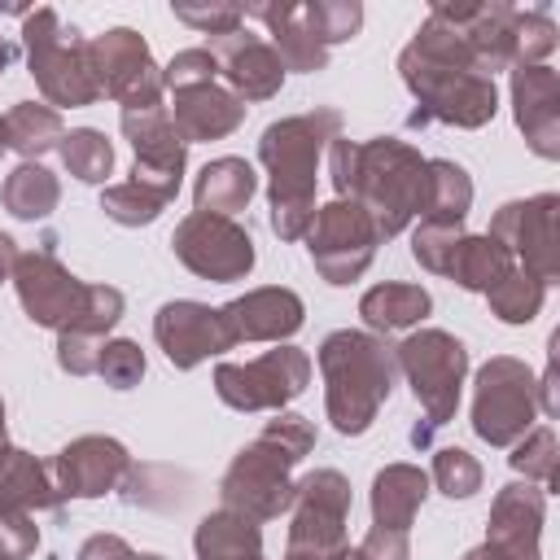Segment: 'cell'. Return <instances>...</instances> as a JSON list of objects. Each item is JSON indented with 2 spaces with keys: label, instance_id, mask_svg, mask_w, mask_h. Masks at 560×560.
<instances>
[{
  "label": "cell",
  "instance_id": "d590c367",
  "mask_svg": "<svg viewBox=\"0 0 560 560\" xmlns=\"http://www.w3.org/2000/svg\"><path fill=\"white\" fill-rule=\"evenodd\" d=\"M61 162L83 184H105L114 171V144L96 127H74L61 136Z\"/></svg>",
  "mask_w": 560,
  "mask_h": 560
},
{
  "label": "cell",
  "instance_id": "60d3db41",
  "mask_svg": "<svg viewBox=\"0 0 560 560\" xmlns=\"http://www.w3.org/2000/svg\"><path fill=\"white\" fill-rule=\"evenodd\" d=\"M433 486L446 499H468V494L481 490V464L464 446H442L433 455Z\"/></svg>",
  "mask_w": 560,
  "mask_h": 560
},
{
  "label": "cell",
  "instance_id": "484cf974",
  "mask_svg": "<svg viewBox=\"0 0 560 560\" xmlns=\"http://www.w3.org/2000/svg\"><path fill=\"white\" fill-rule=\"evenodd\" d=\"M429 494V472L416 464H385L372 477V525L411 534V521Z\"/></svg>",
  "mask_w": 560,
  "mask_h": 560
},
{
  "label": "cell",
  "instance_id": "30bf717a",
  "mask_svg": "<svg viewBox=\"0 0 560 560\" xmlns=\"http://www.w3.org/2000/svg\"><path fill=\"white\" fill-rule=\"evenodd\" d=\"M311 385V354L298 346H276L249 363H219L214 394L232 411H284Z\"/></svg>",
  "mask_w": 560,
  "mask_h": 560
},
{
  "label": "cell",
  "instance_id": "4fadbf2b",
  "mask_svg": "<svg viewBox=\"0 0 560 560\" xmlns=\"http://www.w3.org/2000/svg\"><path fill=\"white\" fill-rule=\"evenodd\" d=\"M13 289H18V302H22V311H26V319L35 328L66 332L83 315L92 284H83L70 267H61V258L52 254V241H44L39 249L18 254V262H13Z\"/></svg>",
  "mask_w": 560,
  "mask_h": 560
},
{
  "label": "cell",
  "instance_id": "7bdbcfd3",
  "mask_svg": "<svg viewBox=\"0 0 560 560\" xmlns=\"http://www.w3.org/2000/svg\"><path fill=\"white\" fill-rule=\"evenodd\" d=\"M144 350L127 337H114L101 346V363H96V376L109 385V389H136L140 376H144Z\"/></svg>",
  "mask_w": 560,
  "mask_h": 560
},
{
  "label": "cell",
  "instance_id": "74e56055",
  "mask_svg": "<svg viewBox=\"0 0 560 560\" xmlns=\"http://www.w3.org/2000/svg\"><path fill=\"white\" fill-rule=\"evenodd\" d=\"M302 18H306L311 35H315L324 48H332V44H346V39L359 35V26H363V4H359V0H311V4H302Z\"/></svg>",
  "mask_w": 560,
  "mask_h": 560
},
{
  "label": "cell",
  "instance_id": "6da1fadb",
  "mask_svg": "<svg viewBox=\"0 0 560 560\" xmlns=\"http://www.w3.org/2000/svg\"><path fill=\"white\" fill-rule=\"evenodd\" d=\"M328 175L341 201H354L381 241L398 236L416 214H424L429 192V158L407 140L376 136V140H346L328 144Z\"/></svg>",
  "mask_w": 560,
  "mask_h": 560
},
{
  "label": "cell",
  "instance_id": "83f0119b",
  "mask_svg": "<svg viewBox=\"0 0 560 560\" xmlns=\"http://www.w3.org/2000/svg\"><path fill=\"white\" fill-rule=\"evenodd\" d=\"M258 192V175L245 158H214L201 166L197 184H192V201L201 214H223L232 219L236 210L249 206V197Z\"/></svg>",
  "mask_w": 560,
  "mask_h": 560
},
{
  "label": "cell",
  "instance_id": "91938a15",
  "mask_svg": "<svg viewBox=\"0 0 560 560\" xmlns=\"http://www.w3.org/2000/svg\"><path fill=\"white\" fill-rule=\"evenodd\" d=\"M258 560H262V556H258Z\"/></svg>",
  "mask_w": 560,
  "mask_h": 560
},
{
  "label": "cell",
  "instance_id": "52a82bcc",
  "mask_svg": "<svg viewBox=\"0 0 560 560\" xmlns=\"http://www.w3.org/2000/svg\"><path fill=\"white\" fill-rule=\"evenodd\" d=\"M394 359H398V372L407 376V385H411V394H416V402L424 407V420H429L424 429H416V442H429L433 429L455 420L459 389H464V376H468V350L455 332L420 328L402 346H394Z\"/></svg>",
  "mask_w": 560,
  "mask_h": 560
},
{
  "label": "cell",
  "instance_id": "8d00e7d4",
  "mask_svg": "<svg viewBox=\"0 0 560 560\" xmlns=\"http://www.w3.org/2000/svg\"><path fill=\"white\" fill-rule=\"evenodd\" d=\"M542 298H547V284H542L538 276L521 271V267H512V271L486 293L490 311H494L503 324H529V319L542 311Z\"/></svg>",
  "mask_w": 560,
  "mask_h": 560
},
{
  "label": "cell",
  "instance_id": "e575fe53",
  "mask_svg": "<svg viewBox=\"0 0 560 560\" xmlns=\"http://www.w3.org/2000/svg\"><path fill=\"white\" fill-rule=\"evenodd\" d=\"M171 201H175V197H166V192H158V188H149V184H136V179L105 184V192H101V210H105V219H114L118 228H144V223H153Z\"/></svg>",
  "mask_w": 560,
  "mask_h": 560
},
{
  "label": "cell",
  "instance_id": "7c38bea8",
  "mask_svg": "<svg viewBox=\"0 0 560 560\" xmlns=\"http://www.w3.org/2000/svg\"><path fill=\"white\" fill-rule=\"evenodd\" d=\"M302 241L311 249L315 271L328 284H354L372 267L376 245H381L372 219L354 201H341V197L315 210V219H311V228H306Z\"/></svg>",
  "mask_w": 560,
  "mask_h": 560
},
{
  "label": "cell",
  "instance_id": "bcb514c9",
  "mask_svg": "<svg viewBox=\"0 0 560 560\" xmlns=\"http://www.w3.org/2000/svg\"><path fill=\"white\" fill-rule=\"evenodd\" d=\"M101 337H83V332H57V363L70 376H92L101 363Z\"/></svg>",
  "mask_w": 560,
  "mask_h": 560
},
{
  "label": "cell",
  "instance_id": "7dc6e473",
  "mask_svg": "<svg viewBox=\"0 0 560 560\" xmlns=\"http://www.w3.org/2000/svg\"><path fill=\"white\" fill-rule=\"evenodd\" d=\"M175 18L197 26L201 35H228V31H236L245 22L241 4H175Z\"/></svg>",
  "mask_w": 560,
  "mask_h": 560
},
{
  "label": "cell",
  "instance_id": "c3c4849f",
  "mask_svg": "<svg viewBox=\"0 0 560 560\" xmlns=\"http://www.w3.org/2000/svg\"><path fill=\"white\" fill-rule=\"evenodd\" d=\"M363 560H411V534H394V529H368V538L359 542Z\"/></svg>",
  "mask_w": 560,
  "mask_h": 560
},
{
  "label": "cell",
  "instance_id": "11a10c76",
  "mask_svg": "<svg viewBox=\"0 0 560 560\" xmlns=\"http://www.w3.org/2000/svg\"><path fill=\"white\" fill-rule=\"evenodd\" d=\"M0 446H9V442H4V398H0Z\"/></svg>",
  "mask_w": 560,
  "mask_h": 560
},
{
  "label": "cell",
  "instance_id": "f907efd6",
  "mask_svg": "<svg viewBox=\"0 0 560 560\" xmlns=\"http://www.w3.org/2000/svg\"><path fill=\"white\" fill-rule=\"evenodd\" d=\"M556 346H560V337L547 341V372H542V381H534V398H538V411L542 416H556L560 411V394H556Z\"/></svg>",
  "mask_w": 560,
  "mask_h": 560
},
{
  "label": "cell",
  "instance_id": "ba28073f",
  "mask_svg": "<svg viewBox=\"0 0 560 560\" xmlns=\"http://www.w3.org/2000/svg\"><path fill=\"white\" fill-rule=\"evenodd\" d=\"M289 521L284 560H341L350 551L346 521H350V481L337 468H315L298 481Z\"/></svg>",
  "mask_w": 560,
  "mask_h": 560
},
{
  "label": "cell",
  "instance_id": "f546056e",
  "mask_svg": "<svg viewBox=\"0 0 560 560\" xmlns=\"http://www.w3.org/2000/svg\"><path fill=\"white\" fill-rule=\"evenodd\" d=\"M512 267H516V258H512V249H508L503 241H494L490 232H477V236L464 232V241H459L455 254H451L446 276H451L459 289H468V293H490Z\"/></svg>",
  "mask_w": 560,
  "mask_h": 560
},
{
  "label": "cell",
  "instance_id": "b9f144b4",
  "mask_svg": "<svg viewBox=\"0 0 560 560\" xmlns=\"http://www.w3.org/2000/svg\"><path fill=\"white\" fill-rule=\"evenodd\" d=\"M556 52V22L547 9H516V61L542 66Z\"/></svg>",
  "mask_w": 560,
  "mask_h": 560
},
{
  "label": "cell",
  "instance_id": "3957f363",
  "mask_svg": "<svg viewBox=\"0 0 560 560\" xmlns=\"http://www.w3.org/2000/svg\"><path fill=\"white\" fill-rule=\"evenodd\" d=\"M311 446H315V424L298 411H276V420H267V429L249 446H241L236 459L228 464L219 481L223 508L258 525L284 516L298 494L293 468L311 455Z\"/></svg>",
  "mask_w": 560,
  "mask_h": 560
},
{
  "label": "cell",
  "instance_id": "7a4b0ae2",
  "mask_svg": "<svg viewBox=\"0 0 560 560\" xmlns=\"http://www.w3.org/2000/svg\"><path fill=\"white\" fill-rule=\"evenodd\" d=\"M341 136V114L332 105H315L306 114L280 118L262 131L258 158L267 166V201L271 232L280 241H302L315 219V171L319 153Z\"/></svg>",
  "mask_w": 560,
  "mask_h": 560
},
{
  "label": "cell",
  "instance_id": "836d02e7",
  "mask_svg": "<svg viewBox=\"0 0 560 560\" xmlns=\"http://www.w3.org/2000/svg\"><path fill=\"white\" fill-rule=\"evenodd\" d=\"M472 210V179L459 162L451 158H429V192H424V214L438 223H464Z\"/></svg>",
  "mask_w": 560,
  "mask_h": 560
},
{
  "label": "cell",
  "instance_id": "277c9868",
  "mask_svg": "<svg viewBox=\"0 0 560 560\" xmlns=\"http://www.w3.org/2000/svg\"><path fill=\"white\" fill-rule=\"evenodd\" d=\"M315 359L324 372V411L332 429L341 438L368 433L398 381L394 346H385L376 332L363 328H337L319 341Z\"/></svg>",
  "mask_w": 560,
  "mask_h": 560
},
{
  "label": "cell",
  "instance_id": "1f68e13d",
  "mask_svg": "<svg viewBox=\"0 0 560 560\" xmlns=\"http://www.w3.org/2000/svg\"><path fill=\"white\" fill-rule=\"evenodd\" d=\"M429 311H433L429 289H420V284H398V280L376 284V289H368V293L359 298V315H363V324L376 328V332L411 328V324H420Z\"/></svg>",
  "mask_w": 560,
  "mask_h": 560
},
{
  "label": "cell",
  "instance_id": "8992f818",
  "mask_svg": "<svg viewBox=\"0 0 560 560\" xmlns=\"http://www.w3.org/2000/svg\"><path fill=\"white\" fill-rule=\"evenodd\" d=\"M22 48H26V70L52 109H83L101 101L88 61V39L74 26H61L57 9L39 4L22 13Z\"/></svg>",
  "mask_w": 560,
  "mask_h": 560
},
{
  "label": "cell",
  "instance_id": "f6af8a7d",
  "mask_svg": "<svg viewBox=\"0 0 560 560\" xmlns=\"http://www.w3.org/2000/svg\"><path fill=\"white\" fill-rule=\"evenodd\" d=\"M39 547V525L31 512H0V560H31Z\"/></svg>",
  "mask_w": 560,
  "mask_h": 560
},
{
  "label": "cell",
  "instance_id": "ee69618b",
  "mask_svg": "<svg viewBox=\"0 0 560 560\" xmlns=\"http://www.w3.org/2000/svg\"><path fill=\"white\" fill-rule=\"evenodd\" d=\"M214 74H219V61H214L206 48H184V52H175V57L166 61L162 83H166L171 92H184V88L214 83Z\"/></svg>",
  "mask_w": 560,
  "mask_h": 560
},
{
  "label": "cell",
  "instance_id": "4316f807",
  "mask_svg": "<svg viewBox=\"0 0 560 560\" xmlns=\"http://www.w3.org/2000/svg\"><path fill=\"white\" fill-rule=\"evenodd\" d=\"M547 521V494L534 481H508L494 503H490V542H516V547H538Z\"/></svg>",
  "mask_w": 560,
  "mask_h": 560
},
{
  "label": "cell",
  "instance_id": "f5cc1de1",
  "mask_svg": "<svg viewBox=\"0 0 560 560\" xmlns=\"http://www.w3.org/2000/svg\"><path fill=\"white\" fill-rule=\"evenodd\" d=\"M13 262H18V241L9 232H0V284L13 280Z\"/></svg>",
  "mask_w": 560,
  "mask_h": 560
},
{
  "label": "cell",
  "instance_id": "603a6c76",
  "mask_svg": "<svg viewBox=\"0 0 560 560\" xmlns=\"http://www.w3.org/2000/svg\"><path fill=\"white\" fill-rule=\"evenodd\" d=\"M175 105L166 109L175 122V136L184 144H201V140H223L245 122V101L219 83H201V88H184L171 92Z\"/></svg>",
  "mask_w": 560,
  "mask_h": 560
},
{
  "label": "cell",
  "instance_id": "816d5d0a",
  "mask_svg": "<svg viewBox=\"0 0 560 560\" xmlns=\"http://www.w3.org/2000/svg\"><path fill=\"white\" fill-rule=\"evenodd\" d=\"M464 560H542V551L538 547H516V542H481V547H472Z\"/></svg>",
  "mask_w": 560,
  "mask_h": 560
},
{
  "label": "cell",
  "instance_id": "2e32d148",
  "mask_svg": "<svg viewBox=\"0 0 560 560\" xmlns=\"http://www.w3.org/2000/svg\"><path fill=\"white\" fill-rule=\"evenodd\" d=\"M122 136L131 140V153H136V166H131V179L136 184H149L166 197L179 192L184 184V166H188V144L175 136V122L166 114V105H153V109H122Z\"/></svg>",
  "mask_w": 560,
  "mask_h": 560
},
{
  "label": "cell",
  "instance_id": "ab89813d",
  "mask_svg": "<svg viewBox=\"0 0 560 560\" xmlns=\"http://www.w3.org/2000/svg\"><path fill=\"white\" fill-rule=\"evenodd\" d=\"M464 241V223H438V219H420V228L411 232V258L433 271V276H446L451 267V254L455 245Z\"/></svg>",
  "mask_w": 560,
  "mask_h": 560
},
{
  "label": "cell",
  "instance_id": "f1b7e54d",
  "mask_svg": "<svg viewBox=\"0 0 560 560\" xmlns=\"http://www.w3.org/2000/svg\"><path fill=\"white\" fill-rule=\"evenodd\" d=\"M192 551H197V560H258L262 529H258V521H249L232 508H219L197 521Z\"/></svg>",
  "mask_w": 560,
  "mask_h": 560
},
{
  "label": "cell",
  "instance_id": "680465c9",
  "mask_svg": "<svg viewBox=\"0 0 560 560\" xmlns=\"http://www.w3.org/2000/svg\"><path fill=\"white\" fill-rule=\"evenodd\" d=\"M0 153H4V136H0Z\"/></svg>",
  "mask_w": 560,
  "mask_h": 560
},
{
  "label": "cell",
  "instance_id": "5bb4252c",
  "mask_svg": "<svg viewBox=\"0 0 560 560\" xmlns=\"http://www.w3.org/2000/svg\"><path fill=\"white\" fill-rule=\"evenodd\" d=\"M171 249L192 276H201L210 284H232V280H245L254 271L249 232L223 214H201V210L184 214L175 236H171Z\"/></svg>",
  "mask_w": 560,
  "mask_h": 560
},
{
  "label": "cell",
  "instance_id": "d6a6232c",
  "mask_svg": "<svg viewBox=\"0 0 560 560\" xmlns=\"http://www.w3.org/2000/svg\"><path fill=\"white\" fill-rule=\"evenodd\" d=\"M0 201H4V210H9L13 219L35 223V219H48V214L57 210V201H61V184H57V175H52L48 166H39V162H22V166H13V171L4 175Z\"/></svg>",
  "mask_w": 560,
  "mask_h": 560
},
{
  "label": "cell",
  "instance_id": "681fc988",
  "mask_svg": "<svg viewBox=\"0 0 560 560\" xmlns=\"http://www.w3.org/2000/svg\"><path fill=\"white\" fill-rule=\"evenodd\" d=\"M79 560H136V551H131L127 538H118V534H92V538L79 547Z\"/></svg>",
  "mask_w": 560,
  "mask_h": 560
},
{
  "label": "cell",
  "instance_id": "4dcf8cb0",
  "mask_svg": "<svg viewBox=\"0 0 560 560\" xmlns=\"http://www.w3.org/2000/svg\"><path fill=\"white\" fill-rule=\"evenodd\" d=\"M0 136H4V149L22 153L26 162L44 158L48 149H61V136H66V122L52 105H39V101H18L13 109L0 114Z\"/></svg>",
  "mask_w": 560,
  "mask_h": 560
},
{
  "label": "cell",
  "instance_id": "f35d334b",
  "mask_svg": "<svg viewBox=\"0 0 560 560\" xmlns=\"http://www.w3.org/2000/svg\"><path fill=\"white\" fill-rule=\"evenodd\" d=\"M556 455H560L556 429L538 424V429H529L521 442H512L508 464H512L525 481H542V486H551V481H556Z\"/></svg>",
  "mask_w": 560,
  "mask_h": 560
},
{
  "label": "cell",
  "instance_id": "9c48e42d",
  "mask_svg": "<svg viewBox=\"0 0 560 560\" xmlns=\"http://www.w3.org/2000/svg\"><path fill=\"white\" fill-rule=\"evenodd\" d=\"M538 420V398H534V372L529 363L512 354H494L477 372L472 389V433L490 446H512L521 442Z\"/></svg>",
  "mask_w": 560,
  "mask_h": 560
},
{
  "label": "cell",
  "instance_id": "ffe728a7",
  "mask_svg": "<svg viewBox=\"0 0 560 560\" xmlns=\"http://www.w3.org/2000/svg\"><path fill=\"white\" fill-rule=\"evenodd\" d=\"M206 52L219 61L228 92H236L241 101H271L284 83V61L276 57V48L262 35H249L245 26L228 35H210Z\"/></svg>",
  "mask_w": 560,
  "mask_h": 560
},
{
  "label": "cell",
  "instance_id": "9a60e30c",
  "mask_svg": "<svg viewBox=\"0 0 560 560\" xmlns=\"http://www.w3.org/2000/svg\"><path fill=\"white\" fill-rule=\"evenodd\" d=\"M490 236L521 258V271L538 276L542 284L560 280V197L538 192L525 201H508L490 219Z\"/></svg>",
  "mask_w": 560,
  "mask_h": 560
},
{
  "label": "cell",
  "instance_id": "6f0895ef",
  "mask_svg": "<svg viewBox=\"0 0 560 560\" xmlns=\"http://www.w3.org/2000/svg\"><path fill=\"white\" fill-rule=\"evenodd\" d=\"M136 560H162V556H153V551H144V556H136Z\"/></svg>",
  "mask_w": 560,
  "mask_h": 560
},
{
  "label": "cell",
  "instance_id": "ac0fdd59",
  "mask_svg": "<svg viewBox=\"0 0 560 560\" xmlns=\"http://www.w3.org/2000/svg\"><path fill=\"white\" fill-rule=\"evenodd\" d=\"M153 341L162 346V354L179 372H192L197 363L232 350V337L219 319V306H206V302H192V298L166 302L153 315Z\"/></svg>",
  "mask_w": 560,
  "mask_h": 560
},
{
  "label": "cell",
  "instance_id": "8fae6325",
  "mask_svg": "<svg viewBox=\"0 0 560 560\" xmlns=\"http://www.w3.org/2000/svg\"><path fill=\"white\" fill-rule=\"evenodd\" d=\"M88 61L96 74L101 96L118 101L122 109H153L162 105V66L153 61L149 44L131 26H114L96 39H88Z\"/></svg>",
  "mask_w": 560,
  "mask_h": 560
},
{
  "label": "cell",
  "instance_id": "9f6ffc18",
  "mask_svg": "<svg viewBox=\"0 0 560 560\" xmlns=\"http://www.w3.org/2000/svg\"><path fill=\"white\" fill-rule=\"evenodd\" d=\"M341 560H363V556H359V547H354V551H346V556H341Z\"/></svg>",
  "mask_w": 560,
  "mask_h": 560
},
{
  "label": "cell",
  "instance_id": "44dd1931",
  "mask_svg": "<svg viewBox=\"0 0 560 560\" xmlns=\"http://www.w3.org/2000/svg\"><path fill=\"white\" fill-rule=\"evenodd\" d=\"M219 319H223L232 346H241V341H276V346H284L306 324V306H302V298L293 289L267 284V289H249V293L223 302Z\"/></svg>",
  "mask_w": 560,
  "mask_h": 560
},
{
  "label": "cell",
  "instance_id": "cb8c5ba5",
  "mask_svg": "<svg viewBox=\"0 0 560 560\" xmlns=\"http://www.w3.org/2000/svg\"><path fill=\"white\" fill-rule=\"evenodd\" d=\"M241 18H258L271 31V48L284 61V70L315 74L328 66V48L311 35L302 4H249V9H241Z\"/></svg>",
  "mask_w": 560,
  "mask_h": 560
},
{
  "label": "cell",
  "instance_id": "7402d4cb",
  "mask_svg": "<svg viewBox=\"0 0 560 560\" xmlns=\"http://www.w3.org/2000/svg\"><path fill=\"white\" fill-rule=\"evenodd\" d=\"M512 114L525 131V144L556 162L560 158V74L542 66H512Z\"/></svg>",
  "mask_w": 560,
  "mask_h": 560
},
{
  "label": "cell",
  "instance_id": "db71d44e",
  "mask_svg": "<svg viewBox=\"0 0 560 560\" xmlns=\"http://www.w3.org/2000/svg\"><path fill=\"white\" fill-rule=\"evenodd\" d=\"M9 61H13V44H9L4 35H0V74L9 70Z\"/></svg>",
  "mask_w": 560,
  "mask_h": 560
},
{
  "label": "cell",
  "instance_id": "e0dca14e",
  "mask_svg": "<svg viewBox=\"0 0 560 560\" xmlns=\"http://www.w3.org/2000/svg\"><path fill=\"white\" fill-rule=\"evenodd\" d=\"M48 468H52V481H57L61 499H101V494L118 490L136 464H131V455L118 438L83 433V438L66 442L52 455Z\"/></svg>",
  "mask_w": 560,
  "mask_h": 560
},
{
  "label": "cell",
  "instance_id": "d4e9b609",
  "mask_svg": "<svg viewBox=\"0 0 560 560\" xmlns=\"http://www.w3.org/2000/svg\"><path fill=\"white\" fill-rule=\"evenodd\" d=\"M52 468L22 446H0V512H57Z\"/></svg>",
  "mask_w": 560,
  "mask_h": 560
},
{
  "label": "cell",
  "instance_id": "d6986e66",
  "mask_svg": "<svg viewBox=\"0 0 560 560\" xmlns=\"http://www.w3.org/2000/svg\"><path fill=\"white\" fill-rule=\"evenodd\" d=\"M433 9L464 35L481 74L494 79V70L516 66V4H508V0H464V4L438 0Z\"/></svg>",
  "mask_w": 560,
  "mask_h": 560
},
{
  "label": "cell",
  "instance_id": "5b68a950",
  "mask_svg": "<svg viewBox=\"0 0 560 560\" xmlns=\"http://www.w3.org/2000/svg\"><path fill=\"white\" fill-rule=\"evenodd\" d=\"M398 74H402L407 92L416 96V109L407 118L411 127L446 122V127L477 131L499 109V88H494L490 74L455 66V61H442V57H429V52H420L411 44L398 52Z\"/></svg>",
  "mask_w": 560,
  "mask_h": 560
}]
</instances>
